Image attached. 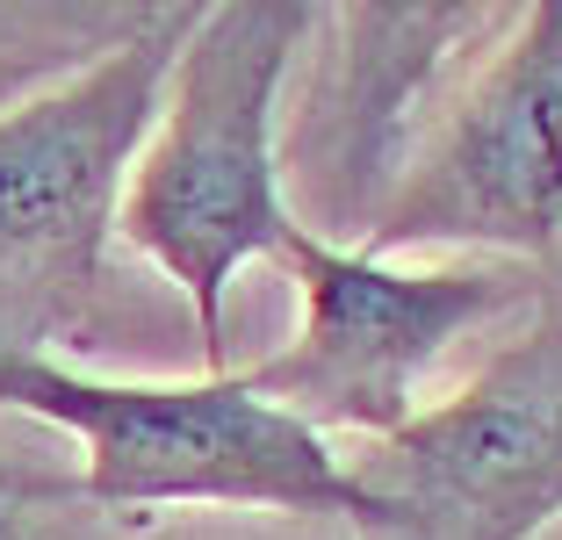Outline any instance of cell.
Segmentation results:
<instances>
[{"label":"cell","mask_w":562,"mask_h":540,"mask_svg":"<svg viewBox=\"0 0 562 540\" xmlns=\"http://www.w3.org/2000/svg\"><path fill=\"white\" fill-rule=\"evenodd\" d=\"M311 22L317 8H296V0L202 8V22L188 30L181 58L166 72L159 123L123 188L116 230L188 295L210 375H232L224 368L232 353L224 295H232L238 267L281 260L296 246V230H311L281 195L274 159V101Z\"/></svg>","instance_id":"6da1fadb"},{"label":"cell","mask_w":562,"mask_h":540,"mask_svg":"<svg viewBox=\"0 0 562 540\" xmlns=\"http://www.w3.org/2000/svg\"><path fill=\"white\" fill-rule=\"evenodd\" d=\"M202 8H151L101 66L0 109V368L50 360L101 295L123 188Z\"/></svg>","instance_id":"7a4b0ae2"},{"label":"cell","mask_w":562,"mask_h":540,"mask_svg":"<svg viewBox=\"0 0 562 540\" xmlns=\"http://www.w3.org/2000/svg\"><path fill=\"white\" fill-rule=\"evenodd\" d=\"M0 410H30L72 432L87 454V497L101 505H274L325 519L361 511L331 440L267 404L246 375L87 382L58 360H8Z\"/></svg>","instance_id":"3957f363"},{"label":"cell","mask_w":562,"mask_h":540,"mask_svg":"<svg viewBox=\"0 0 562 540\" xmlns=\"http://www.w3.org/2000/svg\"><path fill=\"white\" fill-rule=\"evenodd\" d=\"M281 267L303 295V331L246 382L311 432H404L418 375L513 295L497 267H390L317 230H296Z\"/></svg>","instance_id":"277c9868"},{"label":"cell","mask_w":562,"mask_h":540,"mask_svg":"<svg viewBox=\"0 0 562 540\" xmlns=\"http://www.w3.org/2000/svg\"><path fill=\"white\" fill-rule=\"evenodd\" d=\"M562 238V0L505 15V44L454 94L432 145L390 188L361 252L497 246L548 252Z\"/></svg>","instance_id":"5b68a950"},{"label":"cell","mask_w":562,"mask_h":540,"mask_svg":"<svg viewBox=\"0 0 562 540\" xmlns=\"http://www.w3.org/2000/svg\"><path fill=\"white\" fill-rule=\"evenodd\" d=\"M361 540H527L562 511V331L513 346L483 382L412 418L368 461Z\"/></svg>","instance_id":"8992f818"},{"label":"cell","mask_w":562,"mask_h":540,"mask_svg":"<svg viewBox=\"0 0 562 540\" xmlns=\"http://www.w3.org/2000/svg\"><path fill=\"white\" fill-rule=\"evenodd\" d=\"M145 15L151 8H116V0H0V109L101 66L145 30Z\"/></svg>","instance_id":"52a82bcc"},{"label":"cell","mask_w":562,"mask_h":540,"mask_svg":"<svg viewBox=\"0 0 562 540\" xmlns=\"http://www.w3.org/2000/svg\"><path fill=\"white\" fill-rule=\"evenodd\" d=\"M0 519H8V475H0Z\"/></svg>","instance_id":"ba28073f"}]
</instances>
